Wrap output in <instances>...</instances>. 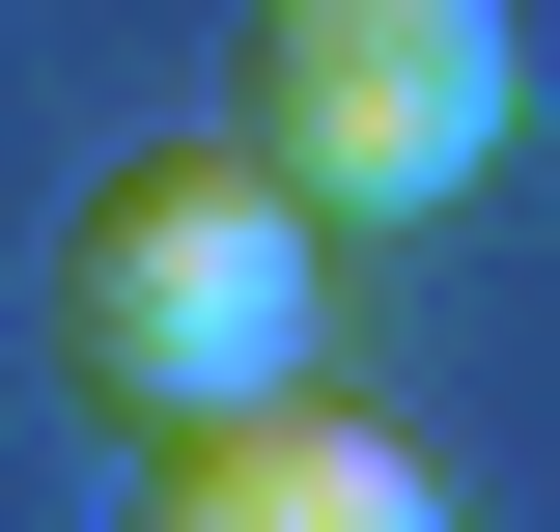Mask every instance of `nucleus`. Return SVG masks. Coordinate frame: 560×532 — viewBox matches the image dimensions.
Segmentation results:
<instances>
[{"mask_svg": "<svg viewBox=\"0 0 560 532\" xmlns=\"http://www.w3.org/2000/svg\"><path fill=\"white\" fill-rule=\"evenodd\" d=\"M140 532H448V476L393 449L364 393H224V420H140Z\"/></svg>", "mask_w": 560, "mask_h": 532, "instance_id": "3", "label": "nucleus"}, {"mask_svg": "<svg viewBox=\"0 0 560 532\" xmlns=\"http://www.w3.org/2000/svg\"><path fill=\"white\" fill-rule=\"evenodd\" d=\"M224 140H253L308 224H448L533 140V28L504 0H253L224 28Z\"/></svg>", "mask_w": 560, "mask_h": 532, "instance_id": "2", "label": "nucleus"}, {"mask_svg": "<svg viewBox=\"0 0 560 532\" xmlns=\"http://www.w3.org/2000/svg\"><path fill=\"white\" fill-rule=\"evenodd\" d=\"M308 365V197L253 140H140L57 197V393L84 420H224Z\"/></svg>", "mask_w": 560, "mask_h": 532, "instance_id": "1", "label": "nucleus"}]
</instances>
